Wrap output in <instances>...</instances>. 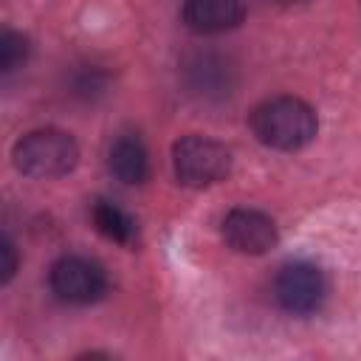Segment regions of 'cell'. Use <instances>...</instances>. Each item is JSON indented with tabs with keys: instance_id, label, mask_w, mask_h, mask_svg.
<instances>
[{
	"instance_id": "52a82bcc",
	"label": "cell",
	"mask_w": 361,
	"mask_h": 361,
	"mask_svg": "<svg viewBox=\"0 0 361 361\" xmlns=\"http://www.w3.org/2000/svg\"><path fill=\"white\" fill-rule=\"evenodd\" d=\"M245 17L243 0H183L180 20L195 34H226Z\"/></svg>"
},
{
	"instance_id": "5b68a950",
	"label": "cell",
	"mask_w": 361,
	"mask_h": 361,
	"mask_svg": "<svg viewBox=\"0 0 361 361\" xmlns=\"http://www.w3.org/2000/svg\"><path fill=\"white\" fill-rule=\"evenodd\" d=\"M324 276L313 262H288L274 279V293L288 313H310L324 299Z\"/></svg>"
},
{
	"instance_id": "9c48e42d",
	"label": "cell",
	"mask_w": 361,
	"mask_h": 361,
	"mask_svg": "<svg viewBox=\"0 0 361 361\" xmlns=\"http://www.w3.org/2000/svg\"><path fill=\"white\" fill-rule=\"evenodd\" d=\"M90 217H93V226L113 243H121V245H130L135 240V223L133 217L118 209L116 203L110 200H96L93 209H90Z\"/></svg>"
},
{
	"instance_id": "7c38bea8",
	"label": "cell",
	"mask_w": 361,
	"mask_h": 361,
	"mask_svg": "<svg viewBox=\"0 0 361 361\" xmlns=\"http://www.w3.org/2000/svg\"><path fill=\"white\" fill-rule=\"evenodd\" d=\"M282 3H293V0H282Z\"/></svg>"
},
{
	"instance_id": "277c9868",
	"label": "cell",
	"mask_w": 361,
	"mask_h": 361,
	"mask_svg": "<svg viewBox=\"0 0 361 361\" xmlns=\"http://www.w3.org/2000/svg\"><path fill=\"white\" fill-rule=\"evenodd\" d=\"M51 290L56 299L68 305H90L104 296L107 290V276L104 268L87 257H62L51 265L48 274Z\"/></svg>"
},
{
	"instance_id": "7a4b0ae2",
	"label": "cell",
	"mask_w": 361,
	"mask_h": 361,
	"mask_svg": "<svg viewBox=\"0 0 361 361\" xmlns=\"http://www.w3.org/2000/svg\"><path fill=\"white\" fill-rule=\"evenodd\" d=\"M79 161L76 141L54 127L23 135L14 147V166L28 178H59L68 175Z\"/></svg>"
},
{
	"instance_id": "8fae6325",
	"label": "cell",
	"mask_w": 361,
	"mask_h": 361,
	"mask_svg": "<svg viewBox=\"0 0 361 361\" xmlns=\"http://www.w3.org/2000/svg\"><path fill=\"white\" fill-rule=\"evenodd\" d=\"M3 257H6V265H3V282H8L14 276V268H17V259H14V245L8 240H3Z\"/></svg>"
},
{
	"instance_id": "ba28073f",
	"label": "cell",
	"mask_w": 361,
	"mask_h": 361,
	"mask_svg": "<svg viewBox=\"0 0 361 361\" xmlns=\"http://www.w3.org/2000/svg\"><path fill=\"white\" fill-rule=\"evenodd\" d=\"M107 166H110V172H113L121 183H130V186L144 183L149 164H147V149H144L141 138L133 135V133L118 135V138L113 141L110 152H107Z\"/></svg>"
},
{
	"instance_id": "30bf717a",
	"label": "cell",
	"mask_w": 361,
	"mask_h": 361,
	"mask_svg": "<svg viewBox=\"0 0 361 361\" xmlns=\"http://www.w3.org/2000/svg\"><path fill=\"white\" fill-rule=\"evenodd\" d=\"M25 54H28V42L23 34H14V31H6L3 39H0V68L6 73H11L14 68H20L25 62Z\"/></svg>"
},
{
	"instance_id": "6da1fadb",
	"label": "cell",
	"mask_w": 361,
	"mask_h": 361,
	"mask_svg": "<svg viewBox=\"0 0 361 361\" xmlns=\"http://www.w3.org/2000/svg\"><path fill=\"white\" fill-rule=\"evenodd\" d=\"M316 113L296 96H274L254 107L251 130L271 149H302L316 135Z\"/></svg>"
},
{
	"instance_id": "3957f363",
	"label": "cell",
	"mask_w": 361,
	"mask_h": 361,
	"mask_svg": "<svg viewBox=\"0 0 361 361\" xmlns=\"http://www.w3.org/2000/svg\"><path fill=\"white\" fill-rule=\"evenodd\" d=\"M175 178L183 186L203 189L223 180L231 169V152L206 135H186L172 147Z\"/></svg>"
},
{
	"instance_id": "8992f818",
	"label": "cell",
	"mask_w": 361,
	"mask_h": 361,
	"mask_svg": "<svg viewBox=\"0 0 361 361\" xmlns=\"http://www.w3.org/2000/svg\"><path fill=\"white\" fill-rule=\"evenodd\" d=\"M223 240L240 254H265L276 243V226L257 209H231L223 217Z\"/></svg>"
}]
</instances>
